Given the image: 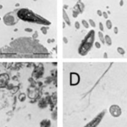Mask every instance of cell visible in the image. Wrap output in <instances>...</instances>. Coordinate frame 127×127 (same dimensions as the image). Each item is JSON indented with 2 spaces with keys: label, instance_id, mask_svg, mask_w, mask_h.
Wrapping results in <instances>:
<instances>
[{
  "label": "cell",
  "instance_id": "cell-14",
  "mask_svg": "<svg viewBox=\"0 0 127 127\" xmlns=\"http://www.w3.org/2000/svg\"><path fill=\"white\" fill-rule=\"evenodd\" d=\"M47 30H48V27L46 26H44L41 27V31L42 33L43 34H44V35L47 34Z\"/></svg>",
  "mask_w": 127,
  "mask_h": 127
},
{
  "label": "cell",
  "instance_id": "cell-21",
  "mask_svg": "<svg viewBox=\"0 0 127 127\" xmlns=\"http://www.w3.org/2000/svg\"><path fill=\"white\" fill-rule=\"evenodd\" d=\"M79 14V13L75 11H73V12H72V16H73V18H77Z\"/></svg>",
  "mask_w": 127,
  "mask_h": 127
},
{
  "label": "cell",
  "instance_id": "cell-18",
  "mask_svg": "<svg viewBox=\"0 0 127 127\" xmlns=\"http://www.w3.org/2000/svg\"><path fill=\"white\" fill-rule=\"evenodd\" d=\"M74 26H75V27L77 29H79L80 27H81V24H80L79 21H75Z\"/></svg>",
  "mask_w": 127,
  "mask_h": 127
},
{
  "label": "cell",
  "instance_id": "cell-19",
  "mask_svg": "<svg viewBox=\"0 0 127 127\" xmlns=\"http://www.w3.org/2000/svg\"><path fill=\"white\" fill-rule=\"evenodd\" d=\"M94 45H95V47L97 49L101 48V44H100V43L99 42H98V41L95 42L94 43Z\"/></svg>",
  "mask_w": 127,
  "mask_h": 127
},
{
  "label": "cell",
  "instance_id": "cell-9",
  "mask_svg": "<svg viewBox=\"0 0 127 127\" xmlns=\"http://www.w3.org/2000/svg\"><path fill=\"white\" fill-rule=\"evenodd\" d=\"M105 43L107 44L108 46H110L112 44V41L110 38V36L108 35H105Z\"/></svg>",
  "mask_w": 127,
  "mask_h": 127
},
{
  "label": "cell",
  "instance_id": "cell-16",
  "mask_svg": "<svg viewBox=\"0 0 127 127\" xmlns=\"http://www.w3.org/2000/svg\"><path fill=\"white\" fill-rule=\"evenodd\" d=\"M38 37H39V34H38V32L36 31V32H34V34H32V39H37Z\"/></svg>",
  "mask_w": 127,
  "mask_h": 127
},
{
  "label": "cell",
  "instance_id": "cell-6",
  "mask_svg": "<svg viewBox=\"0 0 127 127\" xmlns=\"http://www.w3.org/2000/svg\"><path fill=\"white\" fill-rule=\"evenodd\" d=\"M73 11H76V12H77L79 14L82 13L83 11H84V4L81 1H79L77 3V4L75 6Z\"/></svg>",
  "mask_w": 127,
  "mask_h": 127
},
{
  "label": "cell",
  "instance_id": "cell-27",
  "mask_svg": "<svg viewBox=\"0 0 127 127\" xmlns=\"http://www.w3.org/2000/svg\"><path fill=\"white\" fill-rule=\"evenodd\" d=\"M120 5H123V1H121V2H120Z\"/></svg>",
  "mask_w": 127,
  "mask_h": 127
},
{
  "label": "cell",
  "instance_id": "cell-22",
  "mask_svg": "<svg viewBox=\"0 0 127 127\" xmlns=\"http://www.w3.org/2000/svg\"><path fill=\"white\" fill-rule=\"evenodd\" d=\"M24 31H25L26 32H32L33 31V30L31 28H25L24 29Z\"/></svg>",
  "mask_w": 127,
  "mask_h": 127
},
{
  "label": "cell",
  "instance_id": "cell-20",
  "mask_svg": "<svg viewBox=\"0 0 127 127\" xmlns=\"http://www.w3.org/2000/svg\"><path fill=\"white\" fill-rule=\"evenodd\" d=\"M102 16H104L105 19H108V14H107V13H106L105 11L102 13Z\"/></svg>",
  "mask_w": 127,
  "mask_h": 127
},
{
  "label": "cell",
  "instance_id": "cell-10",
  "mask_svg": "<svg viewBox=\"0 0 127 127\" xmlns=\"http://www.w3.org/2000/svg\"><path fill=\"white\" fill-rule=\"evenodd\" d=\"M98 36H99L100 41L102 42V44H105V36H104V34H103V32L102 31H99L98 32Z\"/></svg>",
  "mask_w": 127,
  "mask_h": 127
},
{
  "label": "cell",
  "instance_id": "cell-17",
  "mask_svg": "<svg viewBox=\"0 0 127 127\" xmlns=\"http://www.w3.org/2000/svg\"><path fill=\"white\" fill-rule=\"evenodd\" d=\"M99 29H100V31H102V32L104 31V24H102V23H101V22H100V23H99Z\"/></svg>",
  "mask_w": 127,
  "mask_h": 127
},
{
  "label": "cell",
  "instance_id": "cell-1",
  "mask_svg": "<svg viewBox=\"0 0 127 127\" xmlns=\"http://www.w3.org/2000/svg\"><path fill=\"white\" fill-rule=\"evenodd\" d=\"M3 57L15 58H47L49 52L37 39L23 37L16 39L10 44V47Z\"/></svg>",
  "mask_w": 127,
  "mask_h": 127
},
{
  "label": "cell",
  "instance_id": "cell-23",
  "mask_svg": "<svg viewBox=\"0 0 127 127\" xmlns=\"http://www.w3.org/2000/svg\"><path fill=\"white\" fill-rule=\"evenodd\" d=\"M113 32L115 34H117L118 33V29L117 27H115L113 29Z\"/></svg>",
  "mask_w": 127,
  "mask_h": 127
},
{
  "label": "cell",
  "instance_id": "cell-5",
  "mask_svg": "<svg viewBox=\"0 0 127 127\" xmlns=\"http://www.w3.org/2000/svg\"><path fill=\"white\" fill-rule=\"evenodd\" d=\"M109 112L113 117H118L122 114V109L117 105H112L110 107Z\"/></svg>",
  "mask_w": 127,
  "mask_h": 127
},
{
  "label": "cell",
  "instance_id": "cell-4",
  "mask_svg": "<svg viewBox=\"0 0 127 127\" xmlns=\"http://www.w3.org/2000/svg\"><path fill=\"white\" fill-rule=\"evenodd\" d=\"M19 18L16 15V14H14V13H8L4 16L3 21L6 25L7 26H14L18 23L19 21Z\"/></svg>",
  "mask_w": 127,
  "mask_h": 127
},
{
  "label": "cell",
  "instance_id": "cell-2",
  "mask_svg": "<svg viewBox=\"0 0 127 127\" xmlns=\"http://www.w3.org/2000/svg\"><path fill=\"white\" fill-rule=\"evenodd\" d=\"M16 15L19 18V19L31 23H35L37 24H42V25L47 26L50 25V22L45 19L42 16L34 13L33 11L26 8H21L18 9Z\"/></svg>",
  "mask_w": 127,
  "mask_h": 127
},
{
  "label": "cell",
  "instance_id": "cell-24",
  "mask_svg": "<svg viewBox=\"0 0 127 127\" xmlns=\"http://www.w3.org/2000/svg\"><path fill=\"white\" fill-rule=\"evenodd\" d=\"M63 41H64V42L65 43V44H67L68 43V39H67V38H65V37H64L63 38Z\"/></svg>",
  "mask_w": 127,
  "mask_h": 127
},
{
  "label": "cell",
  "instance_id": "cell-12",
  "mask_svg": "<svg viewBox=\"0 0 127 127\" xmlns=\"http://www.w3.org/2000/svg\"><path fill=\"white\" fill-rule=\"evenodd\" d=\"M106 26L108 29H111L112 28V23L110 20L108 19L106 21Z\"/></svg>",
  "mask_w": 127,
  "mask_h": 127
},
{
  "label": "cell",
  "instance_id": "cell-13",
  "mask_svg": "<svg viewBox=\"0 0 127 127\" xmlns=\"http://www.w3.org/2000/svg\"><path fill=\"white\" fill-rule=\"evenodd\" d=\"M82 24L83 26L86 29L89 28V22L87 21L85 19H82Z\"/></svg>",
  "mask_w": 127,
  "mask_h": 127
},
{
  "label": "cell",
  "instance_id": "cell-8",
  "mask_svg": "<svg viewBox=\"0 0 127 127\" xmlns=\"http://www.w3.org/2000/svg\"><path fill=\"white\" fill-rule=\"evenodd\" d=\"M41 127H50V120H44L41 122Z\"/></svg>",
  "mask_w": 127,
  "mask_h": 127
},
{
  "label": "cell",
  "instance_id": "cell-7",
  "mask_svg": "<svg viewBox=\"0 0 127 127\" xmlns=\"http://www.w3.org/2000/svg\"><path fill=\"white\" fill-rule=\"evenodd\" d=\"M63 19L64 20L65 23L69 26H71V22H70V18H69L68 14H67V13H66V11H65L64 9H63Z\"/></svg>",
  "mask_w": 127,
  "mask_h": 127
},
{
  "label": "cell",
  "instance_id": "cell-15",
  "mask_svg": "<svg viewBox=\"0 0 127 127\" xmlns=\"http://www.w3.org/2000/svg\"><path fill=\"white\" fill-rule=\"evenodd\" d=\"M89 25L91 26L92 27H96V24H95V22L94 21L93 19H90L89 20Z\"/></svg>",
  "mask_w": 127,
  "mask_h": 127
},
{
  "label": "cell",
  "instance_id": "cell-3",
  "mask_svg": "<svg viewBox=\"0 0 127 127\" xmlns=\"http://www.w3.org/2000/svg\"><path fill=\"white\" fill-rule=\"evenodd\" d=\"M95 41V31L90 30L85 36L80 44L78 49L79 54L82 56H85L88 54L93 46Z\"/></svg>",
  "mask_w": 127,
  "mask_h": 127
},
{
  "label": "cell",
  "instance_id": "cell-26",
  "mask_svg": "<svg viewBox=\"0 0 127 127\" xmlns=\"http://www.w3.org/2000/svg\"><path fill=\"white\" fill-rule=\"evenodd\" d=\"M108 56L107 52H105L104 54V58H108Z\"/></svg>",
  "mask_w": 127,
  "mask_h": 127
},
{
  "label": "cell",
  "instance_id": "cell-25",
  "mask_svg": "<svg viewBox=\"0 0 127 127\" xmlns=\"http://www.w3.org/2000/svg\"><path fill=\"white\" fill-rule=\"evenodd\" d=\"M97 14H98L99 16H102V12L100 11V10H98V11H97Z\"/></svg>",
  "mask_w": 127,
  "mask_h": 127
},
{
  "label": "cell",
  "instance_id": "cell-11",
  "mask_svg": "<svg viewBox=\"0 0 127 127\" xmlns=\"http://www.w3.org/2000/svg\"><path fill=\"white\" fill-rule=\"evenodd\" d=\"M116 50H117V52H118V54H120V55L123 56L125 54V50H124L121 47H118L117 49H116Z\"/></svg>",
  "mask_w": 127,
  "mask_h": 127
}]
</instances>
